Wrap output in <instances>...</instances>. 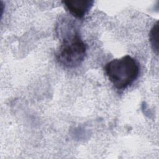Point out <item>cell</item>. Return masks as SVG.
<instances>
[{"label":"cell","mask_w":159,"mask_h":159,"mask_svg":"<svg viewBox=\"0 0 159 159\" xmlns=\"http://www.w3.org/2000/svg\"><path fill=\"white\" fill-rule=\"evenodd\" d=\"M105 73L115 88L124 89L132 84L137 78L140 67L137 61L129 55L114 59L108 62L104 68Z\"/></svg>","instance_id":"7a4b0ae2"},{"label":"cell","mask_w":159,"mask_h":159,"mask_svg":"<svg viewBox=\"0 0 159 159\" xmlns=\"http://www.w3.org/2000/svg\"><path fill=\"white\" fill-rule=\"evenodd\" d=\"M59 30L62 40L56 53V59L65 68H76L84 60L86 44L71 22H62L60 25Z\"/></svg>","instance_id":"6da1fadb"},{"label":"cell","mask_w":159,"mask_h":159,"mask_svg":"<svg viewBox=\"0 0 159 159\" xmlns=\"http://www.w3.org/2000/svg\"><path fill=\"white\" fill-rule=\"evenodd\" d=\"M62 3L71 15L76 18L81 19L92 7L94 1L91 0L63 1Z\"/></svg>","instance_id":"3957f363"},{"label":"cell","mask_w":159,"mask_h":159,"mask_svg":"<svg viewBox=\"0 0 159 159\" xmlns=\"http://www.w3.org/2000/svg\"><path fill=\"white\" fill-rule=\"evenodd\" d=\"M150 41L153 51L158 54V22L153 25L150 32Z\"/></svg>","instance_id":"277c9868"}]
</instances>
